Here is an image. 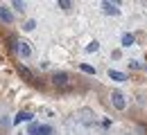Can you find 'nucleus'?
I'll return each mask as SVG.
<instances>
[{
	"label": "nucleus",
	"mask_w": 147,
	"mask_h": 135,
	"mask_svg": "<svg viewBox=\"0 0 147 135\" xmlns=\"http://www.w3.org/2000/svg\"><path fill=\"white\" fill-rule=\"evenodd\" d=\"M0 18L5 20V23H11V20H14V16H11V11H9L7 7H0Z\"/></svg>",
	"instance_id": "obj_5"
},
{
	"label": "nucleus",
	"mask_w": 147,
	"mask_h": 135,
	"mask_svg": "<svg viewBox=\"0 0 147 135\" xmlns=\"http://www.w3.org/2000/svg\"><path fill=\"white\" fill-rule=\"evenodd\" d=\"M79 68H82V70H84L86 74H95V68H93V65H88V63H82Z\"/></svg>",
	"instance_id": "obj_11"
},
{
	"label": "nucleus",
	"mask_w": 147,
	"mask_h": 135,
	"mask_svg": "<svg viewBox=\"0 0 147 135\" xmlns=\"http://www.w3.org/2000/svg\"><path fill=\"white\" fill-rule=\"evenodd\" d=\"M122 45H125V47L134 45V36H131V34H122Z\"/></svg>",
	"instance_id": "obj_10"
},
{
	"label": "nucleus",
	"mask_w": 147,
	"mask_h": 135,
	"mask_svg": "<svg viewBox=\"0 0 147 135\" xmlns=\"http://www.w3.org/2000/svg\"><path fill=\"white\" fill-rule=\"evenodd\" d=\"M14 50H16V54L23 59H27L32 54V47H30V43L27 41H14Z\"/></svg>",
	"instance_id": "obj_2"
},
{
	"label": "nucleus",
	"mask_w": 147,
	"mask_h": 135,
	"mask_svg": "<svg viewBox=\"0 0 147 135\" xmlns=\"http://www.w3.org/2000/svg\"><path fill=\"white\" fill-rule=\"evenodd\" d=\"M34 27H36V23H34V20H27V23H25V27H23V29H25V32H32V29H34Z\"/></svg>",
	"instance_id": "obj_13"
},
{
	"label": "nucleus",
	"mask_w": 147,
	"mask_h": 135,
	"mask_svg": "<svg viewBox=\"0 0 147 135\" xmlns=\"http://www.w3.org/2000/svg\"><path fill=\"white\" fill-rule=\"evenodd\" d=\"M18 70H20V74H23V77L27 79V81H34V74H32V72H30V70H27V68H23V65H20Z\"/></svg>",
	"instance_id": "obj_9"
},
{
	"label": "nucleus",
	"mask_w": 147,
	"mask_h": 135,
	"mask_svg": "<svg viewBox=\"0 0 147 135\" xmlns=\"http://www.w3.org/2000/svg\"><path fill=\"white\" fill-rule=\"evenodd\" d=\"M32 113H18V115L14 117V124H20V122H23V119H25V122H30V119H32Z\"/></svg>",
	"instance_id": "obj_7"
},
{
	"label": "nucleus",
	"mask_w": 147,
	"mask_h": 135,
	"mask_svg": "<svg viewBox=\"0 0 147 135\" xmlns=\"http://www.w3.org/2000/svg\"><path fill=\"white\" fill-rule=\"evenodd\" d=\"M52 83H55V86H61V88L68 86V74H66V72H55V74H52Z\"/></svg>",
	"instance_id": "obj_4"
},
{
	"label": "nucleus",
	"mask_w": 147,
	"mask_h": 135,
	"mask_svg": "<svg viewBox=\"0 0 147 135\" xmlns=\"http://www.w3.org/2000/svg\"><path fill=\"white\" fill-rule=\"evenodd\" d=\"M111 101H113V106H115V108H120V110L125 108V97H122L120 90H113V92H111Z\"/></svg>",
	"instance_id": "obj_3"
},
{
	"label": "nucleus",
	"mask_w": 147,
	"mask_h": 135,
	"mask_svg": "<svg viewBox=\"0 0 147 135\" xmlns=\"http://www.w3.org/2000/svg\"><path fill=\"white\" fill-rule=\"evenodd\" d=\"M52 133H55L52 126H48V124H36V122H32L30 128H27V135H52Z\"/></svg>",
	"instance_id": "obj_1"
},
{
	"label": "nucleus",
	"mask_w": 147,
	"mask_h": 135,
	"mask_svg": "<svg viewBox=\"0 0 147 135\" xmlns=\"http://www.w3.org/2000/svg\"><path fill=\"white\" fill-rule=\"evenodd\" d=\"M59 7H61V9H68L70 2H68V0H59Z\"/></svg>",
	"instance_id": "obj_15"
},
{
	"label": "nucleus",
	"mask_w": 147,
	"mask_h": 135,
	"mask_svg": "<svg viewBox=\"0 0 147 135\" xmlns=\"http://www.w3.org/2000/svg\"><path fill=\"white\" fill-rule=\"evenodd\" d=\"M109 77L113 79V81H125V79H127V77H125V72H118V70H113V68L109 70Z\"/></svg>",
	"instance_id": "obj_6"
},
{
	"label": "nucleus",
	"mask_w": 147,
	"mask_h": 135,
	"mask_svg": "<svg viewBox=\"0 0 147 135\" xmlns=\"http://www.w3.org/2000/svg\"><path fill=\"white\" fill-rule=\"evenodd\" d=\"M102 7H104V14H113V16L118 14V7H115V5H111V2H104Z\"/></svg>",
	"instance_id": "obj_8"
},
{
	"label": "nucleus",
	"mask_w": 147,
	"mask_h": 135,
	"mask_svg": "<svg viewBox=\"0 0 147 135\" xmlns=\"http://www.w3.org/2000/svg\"><path fill=\"white\" fill-rule=\"evenodd\" d=\"M97 47H100V45H97V41H93V43L86 45V52H97Z\"/></svg>",
	"instance_id": "obj_12"
},
{
	"label": "nucleus",
	"mask_w": 147,
	"mask_h": 135,
	"mask_svg": "<svg viewBox=\"0 0 147 135\" xmlns=\"http://www.w3.org/2000/svg\"><path fill=\"white\" fill-rule=\"evenodd\" d=\"M14 7H16L18 11H23V9H25V2H20V0H14Z\"/></svg>",
	"instance_id": "obj_14"
}]
</instances>
